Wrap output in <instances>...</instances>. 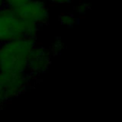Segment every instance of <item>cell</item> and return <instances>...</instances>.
<instances>
[{"label":"cell","instance_id":"cell-1","mask_svg":"<svg viewBox=\"0 0 122 122\" xmlns=\"http://www.w3.org/2000/svg\"><path fill=\"white\" fill-rule=\"evenodd\" d=\"M30 37H22L10 41L0 51V68L6 72L19 73L31 60L33 44Z\"/></svg>","mask_w":122,"mask_h":122},{"label":"cell","instance_id":"cell-2","mask_svg":"<svg viewBox=\"0 0 122 122\" xmlns=\"http://www.w3.org/2000/svg\"><path fill=\"white\" fill-rule=\"evenodd\" d=\"M35 25L15 14L11 9L0 10V40L11 41L22 37H30Z\"/></svg>","mask_w":122,"mask_h":122},{"label":"cell","instance_id":"cell-3","mask_svg":"<svg viewBox=\"0 0 122 122\" xmlns=\"http://www.w3.org/2000/svg\"><path fill=\"white\" fill-rule=\"evenodd\" d=\"M2 2H3V0H0V9H1V6H2Z\"/></svg>","mask_w":122,"mask_h":122}]
</instances>
